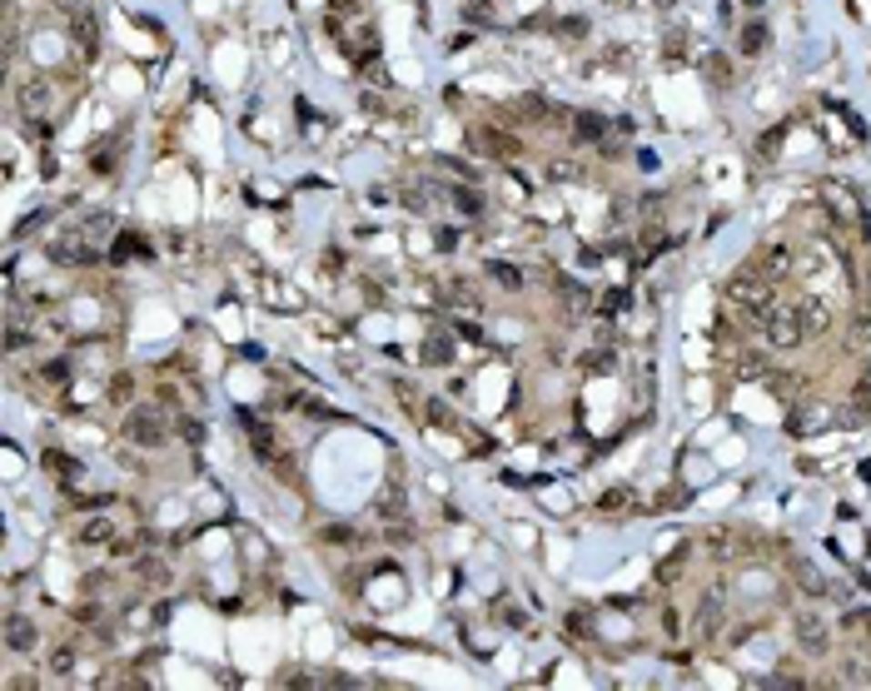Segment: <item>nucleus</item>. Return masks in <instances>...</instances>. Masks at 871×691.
<instances>
[{"label":"nucleus","instance_id":"2","mask_svg":"<svg viewBox=\"0 0 871 691\" xmlns=\"http://www.w3.org/2000/svg\"><path fill=\"white\" fill-rule=\"evenodd\" d=\"M110 234V215H85L80 225H70L50 244V259L56 264H95L100 259V239Z\"/></svg>","mask_w":871,"mask_h":691},{"label":"nucleus","instance_id":"1","mask_svg":"<svg viewBox=\"0 0 871 691\" xmlns=\"http://www.w3.org/2000/svg\"><path fill=\"white\" fill-rule=\"evenodd\" d=\"M772 294H777V279H772V274H762L757 264H747V269H742L737 279L727 284V304L737 308V314L747 318L752 328H762V318L772 314Z\"/></svg>","mask_w":871,"mask_h":691},{"label":"nucleus","instance_id":"16","mask_svg":"<svg viewBox=\"0 0 871 691\" xmlns=\"http://www.w3.org/2000/svg\"><path fill=\"white\" fill-rule=\"evenodd\" d=\"M439 299H443V304H459V308H478L473 289H469V279H449V284L439 289Z\"/></svg>","mask_w":871,"mask_h":691},{"label":"nucleus","instance_id":"26","mask_svg":"<svg viewBox=\"0 0 871 691\" xmlns=\"http://www.w3.org/2000/svg\"><path fill=\"white\" fill-rule=\"evenodd\" d=\"M683 45H687V35H683V30H673V35L663 40V55H667V60H677V55H683Z\"/></svg>","mask_w":871,"mask_h":691},{"label":"nucleus","instance_id":"10","mask_svg":"<svg viewBox=\"0 0 871 691\" xmlns=\"http://www.w3.org/2000/svg\"><path fill=\"white\" fill-rule=\"evenodd\" d=\"M767 45H772V30L762 25V20H747V25H742V55H767Z\"/></svg>","mask_w":871,"mask_h":691},{"label":"nucleus","instance_id":"27","mask_svg":"<svg viewBox=\"0 0 871 691\" xmlns=\"http://www.w3.org/2000/svg\"><path fill=\"white\" fill-rule=\"evenodd\" d=\"M46 467L50 473H76V463H70L66 453H46Z\"/></svg>","mask_w":871,"mask_h":691},{"label":"nucleus","instance_id":"29","mask_svg":"<svg viewBox=\"0 0 871 691\" xmlns=\"http://www.w3.org/2000/svg\"><path fill=\"white\" fill-rule=\"evenodd\" d=\"M70 662H76V646H60V652H50V666H56V672H66Z\"/></svg>","mask_w":871,"mask_h":691},{"label":"nucleus","instance_id":"4","mask_svg":"<svg viewBox=\"0 0 871 691\" xmlns=\"http://www.w3.org/2000/svg\"><path fill=\"white\" fill-rule=\"evenodd\" d=\"M762 338H767L772 348H796L806 338V324H802V308H772L767 318H762Z\"/></svg>","mask_w":871,"mask_h":691},{"label":"nucleus","instance_id":"24","mask_svg":"<svg viewBox=\"0 0 871 691\" xmlns=\"http://www.w3.org/2000/svg\"><path fill=\"white\" fill-rule=\"evenodd\" d=\"M110 533H115V527H110V523H105V517H95V523H90V527H85V533H80V537H85V542H105V537H110Z\"/></svg>","mask_w":871,"mask_h":691},{"label":"nucleus","instance_id":"32","mask_svg":"<svg viewBox=\"0 0 871 691\" xmlns=\"http://www.w3.org/2000/svg\"><path fill=\"white\" fill-rule=\"evenodd\" d=\"M742 5H747V10H757V5H762V0H742Z\"/></svg>","mask_w":871,"mask_h":691},{"label":"nucleus","instance_id":"30","mask_svg":"<svg viewBox=\"0 0 871 691\" xmlns=\"http://www.w3.org/2000/svg\"><path fill=\"white\" fill-rule=\"evenodd\" d=\"M707 75H717L722 85H727V60H722V55H713V60H707Z\"/></svg>","mask_w":871,"mask_h":691},{"label":"nucleus","instance_id":"18","mask_svg":"<svg viewBox=\"0 0 871 691\" xmlns=\"http://www.w3.org/2000/svg\"><path fill=\"white\" fill-rule=\"evenodd\" d=\"M717 622H722V597H703V612H697V632L713 636V632H717Z\"/></svg>","mask_w":871,"mask_h":691},{"label":"nucleus","instance_id":"12","mask_svg":"<svg viewBox=\"0 0 871 691\" xmlns=\"http://www.w3.org/2000/svg\"><path fill=\"white\" fill-rule=\"evenodd\" d=\"M757 269L772 274V279H777V274H787V269H792V244H767V249H762V259H757Z\"/></svg>","mask_w":871,"mask_h":691},{"label":"nucleus","instance_id":"20","mask_svg":"<svg viewBox=\"0 0 871 691\" xmlns=\"http://www.w3.org/2000/svg\"><path fill=\"white\" fill-rule=\"evenodd\" d=\"M443 195H453V199H459V209H463V215H478V209H483V199H478L473 189H463V185H449Z\"/></svg>","mask_w":871,"mask_h":691},{"label":"nucleus","instance_id":"19","mask_svg":"<svg viewBox=\"0 0 871 691\" xmlns=\"http://www.w3.org/2000/svg\"><path fill=\"white\" fill-rule=\"evenodd\" d=\"M782 140H787V125H777V130H767V135L757 140V159H762V165H772V159H777Z\"/></svg>","mask_w":871,"mask_h":691},{"label":"nucleus","instance_id":"3","mask_svg":"<svg viewBox=\"0 0 871 691\" xmlns=\"http://www.w3.org/2000/svg\"><path fill=\"white\" fill-rule=\"evenodd\" d=\"M125 438L140 443V448H159V443L169 438V418H165V408H155V403H140V408H130V418H125Z\"/></svg>","mask_w":871,"mask_h":691},{"label":"nucleus","instance_id":"6","mask_svg":"<svg viewBox=\"0 0 871 691\" xmlns=\"http://www.w3.org/2000/svg\"><path fill=\"white\" fill-rule=\"evenodd\" d=\"M792 626H796V642H802V652H812V656L826 652V642H832V626H826L816 612H796Z\"/></svg>","mask_w":871,"mask_h":691},{"label":"nucleus","instance_id":"28","mask_svg":"<svg viewBox=\"0 0 871 691\" xmlns=\"http://www.w3.org/2000/svg\"><path fill=\"white\" fill-rule=\"evenodd\" d=\"M130 388H135V384H130V374H120V378L110 384V398H115V403H125V398H130Z\"/></svg>","mask_w":871,"mask_h":691},{"label":"nucleus","instance_id":"8","mask_svg":"<svg viewBox=\"0 0 871 691\" xmlns=\"http://www.w3.org/2000/svg\"><path fill=\"white\" fill-rule=\"evenodd\" d=\"M787 572H792V582L806 592V597H826V577H822V572H816L806 557H792V562H787Z\"/></svg>","mask_w":871,"mask_h":691},{"label":"nucleus","instance_id":"21","mask_svg":"<svg viewBox=\"0 0 871 691\" xmlns=\"http://www.w3.org/2000/svg\"><path fill=\"white\" fill-rule=\"evenodd\" d=\"M488 274H493V279L503 284V289H523V274H518L513 264H488Z\"/></svg>","mask_w":871,"mask_h":691},{"label":"nucleus","instance_id":"23","mask_svg":"<svg viewBox=\"0 0 871 691\" xmlns=\"http://www.w3.org/2000/svg\"><path fill=\"white\" fill-rule=\"evenodd\" d=\"M588 368H592V374H613L618 364H613V354H608V348H598V354H588Z\"/></svg>","mask_w":871,"mask_h":691},{"label":"nucleus","instance_id":"14","mask_svg":"<svg viewBox=\"0 0 871 691\" xmlns=\"http://www.w3.org/2000/svg\"><path fill=\"white\" fill-rule=\"evenodd\" d=\"M46 105H50V85H46V80H30L25 90H20V110H25L30 120H35V115L46 110Z\"/></svg>","mask_w":871,"mask_h":691},{"label":"nucleus","instance_id":"25","mask_svg":"<svg viewBox=\"0 0 871 691\" xmlns=\"http://www.w3.org/2000/svg\"><path fill=\"white\" fill-rule=\"evenodd\" d=\"M66 374H70V368H66V358H56V364H46V368H40V378H46V384H66Z\"/></svg>","mask_w":871,"mask_h":691},{"label":"nucleus","instance_id":"9","mask_svg":"<svg viewBox=\"0 0 871 691\" xmlns=\"http://www.w3.org/2000/svg\"><path fill=\"white\" fill-rule=\"evenodd\" d=\"M423 364H433V368L453 364V334L449 328H433V334L423 338Z\"/></svg>","mask_w":871,"mask_h":691},{"label":"nucleus","instance_id":"13","mask_svg":"<svg viewBox=\"0 0 871 691\" xmlns=\"http://www.w3.org/2000/svg\"><path fill=\"white\" fill-rule=\"evenodd\" d=\"M150 254H155V249L140 239V234H120V239L110 244V259H115V264H120V259H150Z\"/></svg>","mask_w":871,"mask_h":691},{"label":"nucleus","instance_id":"31","mask_svg":"<svg viewBox=\"0 0 871 691\" xmlns=\"http://www.w3.org/2000/svg\"><path fill=\"white\" fill-rule=\"evenodd\" d=\"M179 433H185L189 443H199V438H205V423H179Z\"/></svg>","mask_w":871,"mask_h":691},{"label":"nucleus","instance_id":"17","mask_svg":"<svg viewBox=\"0 0 871 691\" xmlns=\"http://www.w3.org/2000/svg\"><path fill=\"white\" fill-rule=\"evenodd\" d=\"M796 308H802V324H806V338L812 334H822L826 328V308L816 304V299H796Z\"/></svg>","mask_w":871,"mask_h":691},{"label":"nucleus","instance_id":"22","mask_svg":"<svg viewBox=\"0 0 871 691\" xmlns=\"http://www.w3.org/2000/svg\"><path fill=\"white\" fill-rule=\"evenodd\" d=\"M852 403H856V408H852V413H846V418H852V423H862V418H866V413H871V388L862 384V388H856V398H852Z\"/></svg>","mask_w":871,"mask_h":691},{"label":"nucleus","instance_id":"5","mask_svg":"<svg viewBox=\"0 0 871 691\" xmlns=\"http://www.w3.org/2000/svg\"><path fill=\"white\" fill-rule=\"evenodd\" d=\"M463 140H469V150L483 155V159H513L518 155V135L498 130V125H469Z\"/></svg>","mask_w":871,"mask_h":691},{"label":"nucleus","instance_id":"15","mask_svg":"<svg viewBox=\"0 0 871 691\" xmlns=\"http://www.w3.org/2000/svg\"><path fill=\"white\" fill-rule=\"evenodd\" d=\"M70 35H76L85 50H95V15H90V5H85V10H70Z\"/></svg>","mask_w":871,"mask_h":691},{"label":"nucleus","instance_id":"7","mask_svg":"<svg viewBox=\"0 0 871 691\" xmlns=\"http://www.w3.org/2000/svg\"><path fill=\"white\" fill-rule=\"evenodd\" d=\"M35 622L30 616H20V612H5V646L10 652H35Z\"/></svg>","mask_w":871,"mask_h":691},{"label":"nucleus","instance_id":"11","mask_svg":"<svg viewBox=\"0 0 871 691\" xmlns=\"http://www.w3.org/2000/svg\"><path fill=\"white\" fill-rule=\"evenodd\" d=\"M572 120H578V125H572V140H578V145H598L603 140V135H608V120H603V115H572Z\"/></svg>","mask_w":871,"mask_h":691}]
</instances>
